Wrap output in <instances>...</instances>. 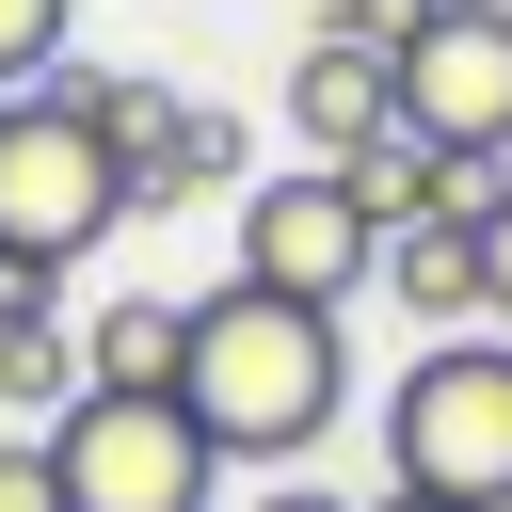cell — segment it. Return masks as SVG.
Segmentation results:
<instances>
[{
  "mask_svg": "<svg viewBox=\"0 0 512 512\" xmlns=\"http://www.w3.org/2000/svg\"><path fill=\"white\" fill-rule=\"evenodd\" d=\"M176 192H240V112H208V96L160 112V144L128 160V208H176Z\"/></svg>",
  "mask_w": 512,
  "mask_h": 512,
  "instance_id": "9",
  "label": "cell"
},
{
  "mask_svg": "<svg viewBox=\"0 0 512 512\" xmlns=\"http://www.w3.org/2000/svg\"><path fill=\"white\" fill-rule=\"evenodd\" d=\"M48 464H64V512H208L224 496V448L192 432L176 384H80L48 416Z\"/></svg>",
  "mask_w": 512,
  "mask_h": 512,
  "instance_id": "4",
  "label": "cell"
},
{
  "mask_svg": "<svg viewBox=\"0 0 512 512\" xmlns=\"http://www.w3.org/2000/svg\"><path fill=\"white\" fill-rule=\"evenodd\" d=\"M416 16H432V0H320V48H384V64H400Z\"/></svg>",
  "mask_w": 512,
  "mask_h": 512,
  "instance_id": "13",
  "label": "cell"
},
{
  "mask_svg": "<svg viewBox=\"0 0 512 512\" xmlns=\"http://www.w3.org/2000/svg\"><path fill=\"white\" fill-rule=\"evenodd\" d=\"M384 272V224L352 208L336 160H288V176H240V288H288V304H352Z\"/></svg>",
  "mask_w": 512,
  "mask_h": 512,
  "instance_id": "5",
  "label": "cell"
},
{
  "mask_svg": "<svg viewBox=\"0 0 512 512\" xmlns=\"http://www.w3.org/2000/svg\"><path fill=\"white\" fill-rule=\"evenodd\" d=\"M256 512H352V496H320V480H272V496H256Z\"/></svg>",
  "mask_w": 512,
  "mask_h": 512,
  "instance_id": "16",
  "label": "cell"
},
{
  "mask_svg": "<svg viewBox=\"0 0 512 512\" xmlns=\"http://www.w3.org/2000/svg\"><path fill=\"white\" fill-rule=\"evenodd\" d=\"M464 224H480V288H496V304H480V320H496V336H512V192H496V208H464Z\"/></svg>",
  "mask_w": 512,
  "mask_h": 512,
  "instance_id": "15",
  "label": "cell"
},
{
  "mask_svg": "<svg viewBox=\"0 0 512 512\" xmlns=\"http://www.w3.org/2000/svg\"><path fill=\"white\" fill-rule=\"evenodd\" d=\"M400 128L432 160H512V0H432L400 48Z\"/></svg>",
  "mask_w": 512,
  "mask_h": 512,
  "instance_id": "6",
  "label": "cell"
},
{
  "mask_svg": "<svg viewBox=\"0 0 512 512\" xmlns=\"http://www.w3.org/2000/svg\"><path fill=\"white\" fill-rule=\"evenodd\" d=\"M80 400V336L48 304H0V416H64Z\"/></svg>",
  "mask_w": 512,
  "mask_h": 512,
  "instance_id": "11",
  "label": "cell"
},
{
  "mask_svg": "<svg viewBox=\"0 0 512 512\" xmlns=\"http://www.w3.org/2000/svg\"><path fill=\"white\" fill-rule=\"evenodd\" d=\"M112 224H128V144L48 64L32 96H0V304H48L64 256H96Z\"/></svg>",
  "mask_w": 512,
  "mask_h": 512,
  "instance_id": "2",
  "label": "cell"
},
{
  "mask_svg": "<svg viewBox=\"0 0 512 512\" xmlns=\"http://www.w3.org/2000/svg\"><path fill=\"white\" fill-rule=\"evenodd\" d=\"M0 512H64V464H48V432H0Z\"/></svg>",
  "mask_w": 512,
  "mask_h": 512,
  "instance_id": "14",
  "label": "cell"
},
{
  "mask_svg": "<svg viewBox=\"0 0 512 512\" xmlns=\"http://www.w3.org/2000/svg\"><path fill=\"white\" fill-rule=\"evenodd\" d=\"M64 16H80V0H0V96L64 64Z\"/></svg>",
  "mask_w": 512,
  "mask_h": 512,
  "instance_id": "12",
  "label": "cell"
},
{
  "mask_svg": "<svg viewBox=\"0 0 512 512\" xmlns=\"http://www.w3.org/2000/svg\"><path fill=\"white\" fill-rule=\"evenodd\" d=\"M368 512H448V496H400V480H384V496H368Z\"/></svg>",
  "mask_w": 512,
  "mask_h": 512,
  "instance_id": "17",
  "label": "cell"
},
{
  "mask_svg": "<svg viewBox=\"0 0 512 512\" xmlns=\"http://www.w3.org/2000/svg\"><path fill=\"white\" fill-rule=\"evenodd\" d=\"M384 288H400L432 336H480V304H496V288H480V224H464V208H432V224H384Z\"/></svg>",
  "mask_w": 512,
  "mask_h": 512,
  "instance_id": "8",
  "label": "cell"
},
{
  "mask_svg": "<svg viewBox=\"0 0 512 512\" xmlns=\"http://www.w3.org/2000/svg\"><path fill=\"white\" fill-rule=\"evenodd\" d=\"M288 128H304V160L384 144V128H400V64H384V48H320V32H304V64H288Z\"/></svg>",
  "mask_w": 512,
  "mask_h": 512,
  "instance_id": "7",
  "label": "cell"
},
{
  "mask_svg": "<svg viewBox=\"0 0 512 512\" xmlns=\"http://www.w3.org/2000/svg\"><path fill=\"white\" fill-rule=\"evenodd\" d=\"M384 480L448 512H512V336H432L384 400Z\"/></svg>",
  "mask_w": 512,
  "mask_h": 512,
  "instance_id": "3",
  "label": "cell"
},
{
  "mask_svg": "<svg viewBox=\"0 0 512 512\" xmlns=\"http://www.w3.org/2000/svg\"><path fill=\"white\" fill-rule=\"evenodd\" d=\"M176 352H192V304H160V288L80 320V384H176Z\"/></svg>",
  "mask_w": 512,
  "mask_h": 512,
  "instance_id": "10",
  "label": "cell"
},
{
  "mask_svg": "<svg viewBox=\"0 0 512 512\" xmlns=\"http://www.w3.org/2000/svg\"><path fill=\"white\" fill-rule=\"evenodd\" d=\"M176 400H192V432L224 448V464H304L320 432H336V400H352V336H336V304H288V288H208L192 304V352H176Z\"/></svg>",
  "mask_w": 512,
  "mask_h": 512,
  "instance_id": "1",
  "label": "cell"
}]
</instances>
